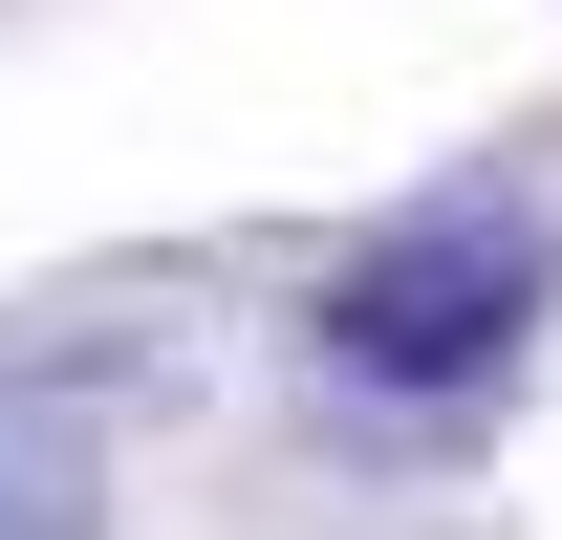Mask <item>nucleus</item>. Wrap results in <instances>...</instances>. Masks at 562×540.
I'll return each mask as SVG.
<instances>
[{"mask_svg":"<svg viewBox=\"0 0 562 540\" xmlns=\"http://www.w3.org/2000/svg\"><path fill=\"white\" fill-rule=\"evenodd\" d=\"M541 303H562L541 195H412V216H368L347 260H325L303 346H325L347 390H390V410H454V390H497V368L541 346Z\"/></svg>","mask_w":562,"mask_h":540,"instance_id":"obj_1","label":"nucleus"}]
</instances>
